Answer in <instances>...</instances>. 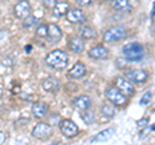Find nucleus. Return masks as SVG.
Wrapping results in <instances>:
<instances>
[{
	"instance_id": "obj_1",
	"label": "nucleus",
	"mask_w": 155,
	"mask_h": 145,
	"mask_svg": "<svg viewBox=\"0 0 155 145\" xmlns=\"http://www.w3.org/2000/svg\"><path fill=\"white\" fill-rule=\"evenodd\" d=\"M45 64L48 66L53 67V69L62 70L67 66V64H69V55L62 49H54L47 55Z\"/></svg>"
},
{
	"instance_id": "obj_2",
	"label": "nucleus",
	"mask_w": 155,
	"mask_h": 145,
	"mask_svg": "<svg viewBox=\"0 0 155 145\" xmlns=\"http://www.w3.org/2000/svg\"><path fill=\"white\" fill-rule=\"evenodd\" d=\"M123 55L129 62H140L142 61L145 56V49L142 44H140L137 42L128 43L123 47Z\"/></svg>"
},
{
	"instance_id": "obj_3",
	"label": "nucleus",
	"mask_w": 155,
	"mask_h": 145,
	"mask_svg": "<svg viewBox=\"0 0 155 145\" xmlns=\"http://www.w3.org/2000/svg\"><path fill=\"white\" fill-rule=\"evenodd\" d=\"M127 36V30L123 26H113L104 34V40L106 43H114L123 40Z\"/></svg>"
},
{
	"instance_id": "obj_4",
	"label": "nucleus",
	"mask_w": 155,
	"mask_h": 145,
	"mask_svg": "<svg viewBox=\"0 0 155 145\" xmlns=\"http://www.w3.org/2000/svg\"><path fill=\"white\" fill-rule=\"evenodd\" d=\"M105 96L109 99L110 103H113L115 105L119 106H124L127 104V97L124 96V93L122 91H119L118 88H115L113 86H109L107 88L105 89Z\"/></svg>"
},
{
	"instance_id": "obj_5",
	"label": "nucleus",
	"mask_w": 155,
	"mask_h": 145,
	"mask_svg": "<svg viewBox=\"0 0 155 145\" xmlns=\"http://www.w3.org/2000/svg\"><path fill=\"white\" fill-rule=\"evenodd\" d=\"M52 133H53L52 126L49 123H45V122L38 123L32 130V136L36 137V139H40V140H45L48 137H51Z\"/></svg>"
},
{
	"instance_id": "obj_6",
	"label": "nucleus",
	"mask_w": 155,
	"mask_h": 145,
	"mask_svg": "<svg viewBox=\"0 0 155 145\" xmlns=\"http://www.w3.org/2000/svg\"><path fill=\"white\" fill-rule=\"evenodd\" d=\"M14 16L19 20H25L27 16L31 14V4L28 0H19L14 5Z\"/></svg>"
},
{
	"instance_id": "obj_7",
	"label": "nucleus",
	"mask_w": 155,
	"mask_h": 145,
	"mask_svg": "<svg viewBox=\"0 0 155 145\" xmlns=\"http://www.w3.org/2000/svg\"><path fill=\"white\" fill-rule=\"evenodd\" d=\"M60 128L62 133L65 135L66 137H74L78 135V132H79V128H78V126L72 122L71 119H64L61 120L60 123Z\"/></svg>"
},
{
	"instance_id": "obj_8",
	"label": "nucleus",
	"mask_w": 155,
	"mask_h": 145,
	"mask_svg": "<svg viewBox=\"0 0 155 145\" xmlns=\"http://www.w3.org/2000/svg\"><path fill=\"white\" fill-rule=\"evenodd\" d=\"M125 76H127V79L129 82L141 84L147 80L149 74L145 70H128V71H125Z\"/></svg>"
},
{
	"instance_id": "obj_9",
	"label": "nucleus",
	"mask_w": 155,
	"mask_h": 145,
	"mask_svg": "<svg viewBox=\"0 0 155 145\" xmlns=\"http://www.w3.org/2000/svg\"><path fill=\"white\" fill-rule=\"evenodd\" d=\"M66 14H67V21L71 23H84L87 21V17L81 9L72 8V9H69V12Z\"/></svg>"
},
{
	"instance_id": "obj_10",
	"label": "nucleus",
	"mask_w": 155,
	"mask_h": 145,
	"mask_svg": "<svg viewBox=\"0 0 155 145\" xmlns=\"http://www.w3.org/2000/svg\"><path fill=\"white\" fill-rule=\"evenodd\" d=\"M89 57H92V59L94 60H105L109 57V49L104 46H94L91 48V51L88 52Z\"/></svg>"
},
{
	"instance_id": "obj_11",
	"label": "nucleus",
	"mask_w": 155,
	"mask_h": 145,
	"mask_svg": "<svg viewBox=\"0 0 155 145\" xmlns=\"http://www.w3.org/2000/svg\"><path fill=\"white\" fill-rule=\"evenodd\" d=\"M116 86H118V89H119V91H122L123 93L133 95V93L136 92L133 84L130 83L128 79L123 78V76H118V78H116Z\"/></svg>"
},
{
	"instance_id": "obj_12",
	"label": "nucleus",
	"mask_w": 155,
	"mask_h": 145,
	"mask_svg": "<svg viewBox=\"0 0 155 145\" xmlns=\"http://www.w3.org/2000/svg\"><path fill=\"white\" fill-rule=\"evenodd\" d=\"M31 112H32V115L35 118L41 119V118H44L48 113V105L45 103H41V101H38V103H35L32 105Z\"/></svg>"
},
{
	"instance_id": "obj_13",
	"label": "nucleus",
	"mask_w": 155,
	"mask_h": 145,
	"mask_svg": "<svg viewBox=\"0 0 155 145\" xmlns=\"http://www.w3.org/2000/svg\"><path fill=\"white\" fill-rule=\"evenodd\" d=\"M87 74V67L81 62H76V64L69 70V76L74 79H79L81 76H84Z\"/></svg>"
},
{
	"instance_id": "obj_14",
	"label": "nucleus",
	"mask_w": 155,
	"mask_h": 145,
	"mask_svg": "<svg viewBox=\"0 0 155 145\" xmlns=\"http://www.w3.org/2000/svg\"><path fill=\"white\" fill-rule=\"evenodd\" d=\"M43 88H44L47 92H52V93H56L60 91V80L53 78H47L44 82H43Z\"/></svg>"
},
{
	"instance_id": "obj_15",
	"label": "nucleus",
	"mask_w": 155,
	"mask_h": 145,
	"mask_svg": "<svg viewBox=\"0 0 155 145\" xmlns=\"http://www.w3.org/2000/svg\"><path fill=\"white\" fill-rule=\"evenodd\" d=\"M84 48H85V44L80 38L72 36L70 39V42H69V49L70 51H72L74 53H81L84 51Z\"/></svg>"
},
{
	"instance_id": "obj_16",
	"label": "nucleus",
	"mask_w": 155,
	"mask_h": 145,
	"mask_svg": "<svg viewBox=\"0 0 155 145\" xmlns=\"http://www.w3.org/2000/svg\"><path fill=\"white\" fill-rule=\"evenodd\" d=\"M47 36H49L51 42H58L62 38V31L57 25L51 23V25H48V35Z\"/></svg>"
},
{
	"instance_id": "obj_17",
	"label": "nucleus",
	"mask_w": 155,
	"mask_h": 145,
	"mask_svg": "<svg viewBox=\"0 0 155 145\" xmlns=\"http://www.w3.org/2000/svg\"><path fill=\"white\" fill-rule=\"evenodd\" d=\"M114 133V130L110 128V130H104L102 132H100L98 135H96V136H93L92 139H89V143H101V141H107L109 139H111V136H113Z\"/></svg>"
},
{
	"instance_id": "obj_18",
	"label": "nucleus",
	"mask_w": 155,
	"mask_h": 145,
	"mask_svg": "<svg viewBox=\"0 0 155 145\" xmlns=\"http://www.w3.org/2000/svg\"><path fill=\"white\" fill-rule=\"evenodd\" d=\"M91 105H92V100H91V97H88V96H85V95L79 96V97L75 100V106L80 110L89 109Z\"/></svg>"
},
{
	"instance_id": "obj_19",
	"label": "nucleus",
	"mask_w": 155,
	"mask_h": 145,
	"mask_svg": "<svg viewBox=\"0 0 155 145\" xmlns=\"http://www.w3.org/2000/svg\"><path fill=\"white\" fill-rule=\"evenodd\" d=\"M113 8L116 12H127V11H130L132 5H130L129 0H114Z\"/></svg>"
},
{
	"instance_id": "obj_20",
	"label": "nucleus",
	"mask_w": 155,
	"mask_h": 145,
	"mask_svg": "<svg viewBox=\"0 0 155 145\" xmlns=\"http://www.w3.org/2000/svg\"><path fill=\"white\" fill-rule=\"evenodd\" d=\"M69 3H58L56 4L54 7H53V14L57 17H61V16H64V14H66L67 12H69Z\"/></svg>"
},
{
	"instance_id": "obj_21",
	"label": "nucleus",
	"mask_w": 155,
	"mask_h": 145,
	"mask_svg": "<svg viewBox=\"0 0 155 145\" xmlns=\"http://www.w3.org/2000/svg\"><path fill=\"white\" fill-rule=\"evenodd\" d=\"M79 32H80V36L84 38V39H92V38L96 36V31L89 26H81Z\"/></svg>"
},
{
	"instance_id": "obj_22",
	"label": "nucleus",
	"mask_w": 155,
	"mask_h": 145,
	"mask_svg": "<svg viewBox=\"0 0 155 145\" xmlns=\"http://www.w3.org/2000/svg\"><path fill=\"white\" fill-rule=\"evenodd\" d=\"M101 113H102V115L106 117V118H113L115 115V109H114L113 105L106 104V105H104L102 108H101Z\"/></svg>"
},
{
	"instance_id": "obj_23",
	"label": "nucleus",
	"mask_w": 155,
	"mask_h": 145,
	"mask_svg": "<svg viewBox=\"0 0 155 145\" xmlns=\"http://www.w3.org/2000/svg\"><path fill=\"white\" fill-rule=\"evenodd\" d=\"M39 22V20L35 17V16H27L25 20H23V27L25 29H30V27H32L34 25H36V23Z\"/></svg>"
},
{
	"instance_id": "obj_24",
	"label": "nucleus",
	"mask_w": 155,
	"mask_h": 145,
	"mask_svg": "<svg viewBox=\"0 0 155 145\" xmlns=\"http://www.w3.org/2000/svg\"><path fill=\"white\" fill-rule=\"evenodd\" d=\"M81 117H83L84 119V122L87 124H91V123H94V120H96V117H94V114L92 113V112H85L81 114Z\"/></svg>"
},
{
	"instance_id": "obj_25",
	"label": "nucleus",
	"mask_w": 155,
	"mask_h": 145,
	"mask_svg": "<svg viewBox=\"0 0 155 145\" xmlns=\"http://www.w3.org/2000/svg\"><path fill=\"white\" fill-rule=\"evenodd\" d=\"M36 35H39V36H47L48 35V25H39L36 27Z\"/></svg>"
},
{
	"instance_id": "obj_26",
	"label": "nucleus",
	"mask_w": 155,
	"mask_h": 145,
	"mask_svg": "<svg viewBox=\"0 0 155 145\" xmlns=\"http://www.w3.org/2000/svg\"><path fill=\"white\" fill-rule=\"evenodd\" d=\"M151 99H153V93L150 92V91H147V92L142 96V99H141L140 103H141V105H147L150 101H151Z\"/></svg>"
},
{
	"instance_id": "obj_27",
	"label": "nucleus",
	"mask_w": 155,
	"mask_h": 145,
	"mask_svg": "<svg viewBox=\"0 0 155 145\" xmlns=\"http://www.w3.org/2000/svg\"><path fill=\"white\" fill-rule=\"evenodd\" d=\"M43 4L47 8H53L57 4V0H43Z\"/></svg>"
},
{
	"instance_id": "obj_28",
	"label": "nucleus",
	"mask_w": 155,
	"mask_h": 145,
	"mask_svg": "<svg viewBox=\"0 0 155 145\" xmlns=\"http://www.w3.org/2000/svg\"><path fill=\"white\" fill-rule=\"evenodd\" d=\"M93 3V0H76V4H79L81 7H87V5H91Z\"/></svg>"
},
{
	"instance_id": "obj_29",
	"label": "nucleus",
	"mask_w": 155,
	"mask_h": 145,
	"mask_svg": "<svg viewBox=\"0 0 155 145\" xmlns=\"http://www.w3.org/2000/svg\"><path fill=\"white\" fill-rule=\"evenodd\" d=\"M147 122H149L147 119H141V120H140V122H138V126H140V127H145Z\"/></svg>"
},
{
	"instance_id": "obj_30",
	"label": "nucleus",
	"mask_w": 155,
	"mask_h": 145,
	"mask_svg": "<svg viewBox=\"0 0 155 145\" xmlns=\"http://www.w3.org/2000/svg\"><path fill=\"white\" fill-rule=\"evenodd\" d=\"M4 140H5V135H4L3 132H0V144H2Z\"/></svg>"
},
{
	"instance_id": "obj_31",
	"label": "nucleus",
	"mask_w": 155,
	"mask_h": 145,
	"mask_svg": "<svg viewBox=\"0 0 155 145\" xmlns=\"http://www.w3.org/2000/svg\"><path fill=\"white\" fill-rule=\"evenodd\" d=\"M4 35H5V32H4L3 30H0V40H2L3 38H4Z\"/></svg>"
},
{
	"instance_id": "obj_32",
	"label": "nucleus",
	"mask_w": 155,
	"mask_h": 145,
	"mask_svg": "<svg viewBox=\"0 0 155 145\" xmlns=\"http://www.w3.org/2000/svg\"><path fill=\"white\" fill-rule=\"evenodd\" d=\"M151 18L154 20V4H153V9H151Z\"/></svg>"
},
{
	"instance_id": "obj_33",
	"label": "nucleus",
	"mask_w": 155,
	"mask_h": 145,
	"mask_svg": "<svg viewBox=\"0 0 155 145\" xmlns=\"http://www.w3.org/2000/svg\"><path fill=\"white\" fill-rule=\"evenodd\" d=\"M2 95H3V87L0 86V97H2Z\"/></svg>"
},
{
	"instance_id": "obj_34",
	"label": "nucleus",
	"mask_w": 155,
	"mask_h": 145,
	"mask_svg": "<svg viewBox=\"0 0 155 145\" xmlns=\"http://www.w3.org/2000/svg\"><path fill=\"white\" fill-rule=\"evenodd\" d=\"M106 2H114V0H106Z\"/></svg>"
}]
</instances>
